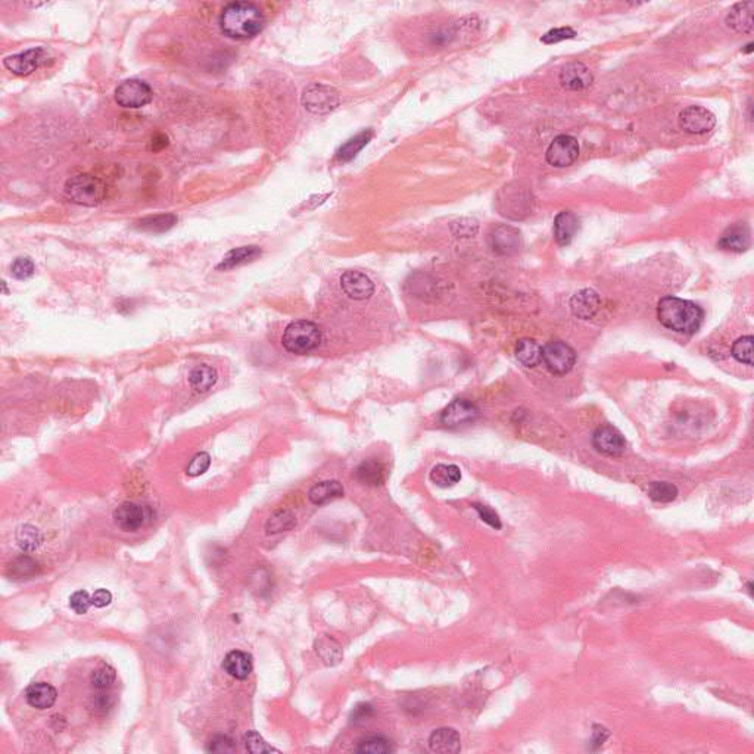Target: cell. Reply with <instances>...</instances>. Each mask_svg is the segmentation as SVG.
I'll return each mask as SVG.
<instances>
[{
    "label": "cell",
    "instance_id": "cell-32",
    "mask_svg": "<svg viewBox=\"0 0 754 754\" xmlns=\"http://www.w3.org/2000/svg\"><path fill=\"white\" fill-rule=\"evenodd\" d=\"M372 137H373V131L372 130L361 131L360 134L352 137V139H350L345 145H342L339 148V151L336 153V158L339 159L340 163L351 161V159L355 158L358 155V152L362 151V148L372 141Z\"/></svg>",
    "mask_w": 754,
    "mask_h": 754
},
{
    "label": "cell",
    "instance_id": "cell-10",
    "mask_svg": "<svg viewBox=\"0 0 754 754\" xmlns=\"http://www.w3.org/2000/svg\"><path fill=\"white\" fill-rule=\"evenodd\" d=\"M716 126V117L703 106H688L679 113V127L690 134H705Z\"/></svg>",
    "mask_w": 754,
    "mask_h": 754
},
{
    "label": "cell",
    "instance_id": "cell-17",
    "mask_svg": "<svg viewBox=\"0 0 754 754\" xmlns=\"http://www.w3.org/2000/svg\"><path fill=\"white\" fill-rule=\"evenodd\" d=\"M592 73L582 62H570L560 73V84L566 90H584L592 84Z\"/></svg>",
    "mask_w": 754,
    "mask_h": 754
},
{
    "label": "cell",
    "instance_id": "cell-29",
    "mask_svg": "<svg viewBox=\"0 0 754 754\" xmlns=\"http://www.w3.org/2000/svg\"><path fill=\"white\" fill-rule=\"evenodd\" d=\"M218 375L217 370L211 365L200 364L190 372L189 375V383L198 392H207L217 383Z\"/></svg>",
    "mask_w": 754,
    "mask_h": 754
},
{
    "label": "cell",
    "instance_id": "cell-38",
    "mask_svg": "<svg viewBox=\"0 0 754 754\" xmlns=\"http://www.w3.org/2000/svg\"><path fill=\"white\" fill-rule=\"evenodd\" d=\"M116 671H113L111 666L108 665H103L101 666L99 669H96L93 672V675H91V685L98 690V691H108L113 683H116Z\"/></svg>",
    "mask_w": 754,
    "mask_h": 754
},
{
    "label": "cell",
    "instance_id": "cell-35",
    "mask_svg": "<svg viewBox=\"0 0 754 754\" xmlns=\"http://www.w3.org/2000/svg\"><path fill=\"white\" fill-rule=\"evenodd\" d=\"M43 538L37 528L31 526V524H24L21 526L16 532V542L21 550L24 551H34L40 546Z\"/></svg>",
    "mask_w": 754,
    "mask_h": 754
},
{
    "label": "cell",
    "instance_id": "cell-6",
    "mask_svg": "<svg viewBox=\"0 0 754 754\" xmlns=\"http://www.w3.org/2000/svg\"><path fill=\"white\" fill-rule=\"evenodd\" d=\"M153 93L149 84L137 78L126 80L116 88V102L127 109H139L146 106L151 103Z\"/></svg>",
    "mask_w": 754,
    "mask_h": 754
},
{
    "label": "cell",
    "instance_id": "cell-28",
    "mask_svg": "<svg viewBox=\"0 0 754 754\" xmlns=\"http://www.w3.org/2000/svg\"><path fill=\"white\" fill-rule=\"evenodd\" d=\"M315 651L318 657L322 658L323 663L327 666H336L342 660V656H344L339 643L335 641V639L329 635H323L317 639Z\"/></svg>",
    "mask_w": 754,
    "mask_h": 754
},
{
    "label": "cell",
    "instance_id": "cell-52",
    "mask_svg": "<svg viewBox=\"0 0 754 754\" xmlns=\"http://www.w3.org/2000/svg\"><path fill=\"white\" fill-rule=\"evenodd\" d=\"M167 146H168V137H167L165 134L159 133V134H156V136L152 137V141H151V151L158 152V151H163V149L167 148Z\"/></svg>",
    "mask_w": 754,
    "mask_h": 754
},
{
    "label": "cell",
    "instance_id": "cell-43",
    "mask_svg": "<svg viewBox=\"0 0 754 754\" xmlns=\"http://www.w3.org/2000/svg\"><path fill=\"white\" fill-rule=\"evenodd\" d=\"M12 276L18 280H27L34 274V263L29 257H18L11 267Z\"/></svg>",
    "mask_w": 754,
    "mask_h": 754
},
{
    "label": "cell",
    "instance_id": "cell-11",
    "mask_svg": "<svg viewBox=\"0 0 754 754\" xmlns=\"http://www.w3.org/2000/svg\"><path fill=\"white\" fill-rule=\"evenodd\" d=\"M48 61V52L43 48H33L26 52L5 58L4 65L15 76H30Z\"/></svg>",
    "mask_w": 754,
    "mask_h": 754
},
{
    "label": "cell",
    "instance_id": "cell-25",
    "mask_svg": "<svg viewBox=\"0 0 754 754\" xmlns=\"http://www.w3.org/2000/svg\"><path fill=\"white\" fill-rule=\"evenodd\" d=\"M579 230V220L572 211H563L554 220V238L561 246H567Z\"/></svg>",
    "mask_w": 754,
    "mask_h": 754
},
{
    "label": "cell",
    "instance_id": "cell-9",
    "mask_svg": "<svg viewBox=\"0 0 754 754\" xmlns=\"http://www.w3.org/2000/svg\"><path fill=\"white\" fill-rule=\"evenodd\" d=\"M546 163L557 167L564 168L572 165L578 156H579V143L574 136L561 134L557 136L556 139L551 142V145L546 149Z\"/></svg>",
    "mask_w": 754,
    "mask_h": 754
},
{
    "label": "cell",
    "instance_id": "cell-1",
    "mask_svg": "<svg viewBox=\"0 0 754 754\" xmlns=\"http://www.w3.org/2000/svg\"><path fill=\"white\" fill-rule=\"evenodd\" d=\"M265 26L263 11L250 2L228 4L220 16L221 31L235 40L255 37Z\"/></svg>",
    "mask_w": 754,
    "mask_h": 754
},
{
    "label": "cell",
    "instance_id": "cell-47",
    "mask_svg": "<svg viewBox=\"0 0 754 754\" xmlns=\"http://www.w3.org/2000/svg\"><path fill=\"white\" fill-rule=\"evenodd\" d=\"M210 753H233L236 751V745L232 738L225 735H217L210 741V745L207 748Z\"/></svg>",
    "mask_w": 754,
    "mask_h": 754
},
{
    "label": "cell",
    "instance_id": "cell-53",
    "mask_svg": "<svg viewBox=\"0 0 754 754\" xmlns=\"http://www.w3.org/2000/svg\"><path fill=\"white\" fill-rule=\"evenodd\" d=\"M747 588H748V592H750V596H753V584H751V582H748V584H747Z\"/></svg>",
    "mask_w": 754,
    "mask_h": 754
},
{
    "label": "cell",
    "instance_id": "cell-16",
    "mask_svg": "<svg viewBox=\"0 0 754 754\" xmlns=\"http://www.w3.org/2000/svg\"><path fill=\"white\" fill-rule=\"evenodd\" d=\"M340 287L354 301L369 300L375 292L373 282L361 271H347L340 277Z\"/></svg>",
    "mask_w": 754,
    "mask_h": 754
},
{
    "label": "cell",
    "instance_id": "cell-41",
    "mask_svg": "<svg viewBox=\"0 0 754 754\" xmlns=\"http://www.w3.org/2000/svg\"><path fill=\"white\" fill-rule=\"evenodd\" d=\"M245 747L249 753L263 754V753H279L277 748L271 747L255 730H249L245 735Z\"/></svg>",
    "mask_w": 754,
    "mask_h": 754
},
{
    "label": "cell",
    "instance_id": "cell-44",
    "mask_svg": "<svg viewBox=\"0 0 754 754\" xmlns=\"http://www.w3.org/2000/svg\"><path fill=\"white\" fill-rule=\"evenodd\" d=\"M210 464H211V457L208 452H198L193 459L190 460L188 469H186V473L192 477H196V476H200L203 474L205 472H207L210 469Z\"/></svg>",
    "mask_w": 754,
    "mask_h": 754
},
{
    "label": "cell",
    "instance_id": "cell-14",
    "mask_svg": "<svg viewBox=\"0 0 754 754\" xmlns=\"http://www.w3.org/2000/svg\"><path fill=\"white\" fill-rule=\"evenodd\" d=\"M479 417V408L466 398L454 399L441 414V422L447 427H459L474 422Z\"/></svg>",
    "mask_w": 754,
    "mask_h": 754
},
{
    "label": "cell",
    "instance_id": "cell-22",
    "mask_svg": "<svg viewBox=\"0 0 754 754\" xmlns=\"http://www.w3.org/2000/svg\"><path fill=\"white\" fill-rule=\"evenodd\" d=\"M753 2L737 4L726 15V26L737 33H750L753 30Z\"/></svg>",
    "mask_w": 754,
    "mask_h": 754
},
{
    "label": "cell",
    "instance_id": "cell-18",
    "mask_svg": "<svg viewBox=\"0 0 754 754\" xmlns=\"http://www.w3.org/2000/svg\"><path fill=\"white\" fill-rule=\"evenodd\" d=\"M601 307L600 295L592 289H582L570 300L572 314L581 320H589L598 312Z\"/></svg>",
    "mask_w": 754,
    "mask_h": 754
},
{
    "label": "cell",
    "instance_id": "cell-21",
    "mask_svg": "<svg viewBox=\"0 0 754 754\" xmlns=\"http://www.w3.org/2000/svg\"><path fill=\"white\" fill-rule=\"evenodd\" d=\"M58 698L56 690L52 687L51 683L46 682H34L26 690V700L31 707H36L39 710L51 709Z\"/></svg>",
    "mask_w": 754,
    "mask_h": 754
},
{
    "label": "cell",
    "instance_id": "cell-34",
    "mask_svg": "<svg viewBox=\"0 0 754 754\" xmlns=\"http://www.w3.org/2000/svg\"><path fill=\"white\" fill-rule=\"evenodd\" d=\"M296 526V517L289 510H279L268 519L265 524V531L268 535L287 532Z\"/></svg>",
    "mask_w": 754,
    "mask_h": 754
},
{
    "label": "cell",
    "instance_id": "cell-8",
    "mask_svg": "<svg viewBox=\"0 0 754 754\" xmlns=\"http://www.w3.org/2000/svg\"><path fill=\"white\" fill-rule=\"evenodd\" d=\"M155 513L149 506L136 504V502H124L117 510L113 511V520L116 524L126 532H134L145 526L146 523L152 521Z\"/></svg>",
    "mask_w": 754,
    "mask_h": 754
},
{
    "label": "cell",
    "instance_id": "cell-24",
    "mask_svg": "<svg viewBox=\"0 0 754 754\" xmlns=\"http://www.w3.org/2000/svg\"><path fill=\"white\" fill-rule=\"evenodd\" d=\"M223 669L236 679H246L253 672V657L243 651H230L223 660Z\"/></svg>",
    "mask_w": 754,
    "mask_h": 754
},
{
    "label": "cell",
    "instance_id": "cell-51",
    "mask_svg": "<svg viewBox=\"0 0 754 754\" xmlns=\"http://www.w3.org/2000/svg\"><path fill=\"white\" fill-rule=\"evenodd\" d=\"M112 601V593L103 588L98 589L93 596H91V604H93L95 607L98 608H102V607H106L109 606Z\"/></svg>",
    "mask_w": 754,
    "mask_h": 754
},
{
    "label": "cell",
    "instance_id": "cell-2",
    "mask_svg": "<svg viewBox=\"0 0 754 754\" xmlns=\"http://www.w3.org/2000/svg\"><path fill=\"white\" fill-rule=\"evenodd\" d=\"M657 318L669 330L694 335L701 327L704 312L701 307L691 301L666 296L657 305Z\"/></svg>",
    "mask_w": 754,
    "mask_h": 754
},
{
    "label": "cell",
    "instance_id": "cell-12",
    "mask_svg": "<svg viewBox=\"0 0 754 754\" xmlns=\"http://www.w3.org/2000/svg\"><path fill=\"white\" fill-rule=\"evenodd\" d=\"M489 245L498 255L510 257L517 254L521 248V235L517 228L501 224L495 227L489 235Z\"/></svg>",
    "mask_w": 754,
    "mask_h": 754
},
{
    "label": "cell",
    "instance_id": "cell-33",
    "mask_svg": "<svg viewBox=\"0 0 754 754\" xmlns=\"http://www.w3.org/2000/svg\"><path fill=\"white\" fill-rule=\"evenodd\" d=\"M430 481L437 486L449 488L462 481V472L454 464H438L430 472Z\"/></svg>",
    "mask_w": 754,
    "mask_h": 754
},
{
    "label": "cell",
    "instance_id": "cell-5",
    "mask_svg": "<svg viewBox=\"0 0 754 754\" xmlns=\"http://www.w3.org/2000/svg\"><path fill=\"white\" fill-rule=\"evenodd\" d=\"M542 361L553 375L563 376L574 369L576 352L561 340H551L542 348Z\"/></svg>",
    "mask_w": 754,
    "mask_h": 754
},
{
    "label": "cell",
    "instance_id": "cell-7",
    "mask_svg": "<svg viewBox=\"0 0 754 754\" xmlns=\"http://www.w3.org/2000/svg\"><path fill=\"white\" fill-rule=\"evenodd\" d=\"M339 93L326 84H311L302 93V105L311 113H327L339 105Z\"/></svg>",
    "mask_w": 754,
    "mask_h": 754
},
{
    "label": "cell",
    "instance_id": "cell-42",
    "mask_svg": "<svg viewBox=\"0 0 754 754\" xmlns=\"http://www.w3.org/2000/svg\"><path fill=\"white\" fill-rule=\"evenodd\" d=\"M479 230V224L473 218H460L451 224V232L457 238H473Z\"/></svg>",
    "mask_w": 754,
    "mask_h": 754
},
{
    "label": "cell",
    "instance_id": "cell-26",
    "mask_svg": "<svg viewBox=\"0 0 754 754\" xmlns=\"http://www.w3.org/2000/svg\"><path fill=\"white\" fill-rule=\"evenodd\" d=\"M342 495H344V486H342L340 482H337V481L320 482V484L314 485L310 489V492H308L310 501L315 506L326 504V502H329L332 499H336V498H340Z\"/></svg>",
    "mask_w": 754,
    "mask_h": 754
},
{
    "label": "cell",
    "instance_id": "cell-31",
    "mask_svg": "<svg viewBox=\"0 0 754 754\" xmlns=\"http://www.w3.org/2000/svg\"><path fill=\"white\" fill-rule=\"evenodd\" d=\"M516 357L523 365H526V367H535L542 360V348L534 339L524 337L517 342Z\"/></svg>",
    "mask_w": 754,
    "mask_h": 754
},
{
    "label": "cell",
    "instance_id": "cell-39",
    "mask_svg": "<svg viewBox=\"0 0 754 754\" xmlns=\"http://www.w3.org/2000/svg\"><path fill=\"white\" fill-rule=\"evenodd\" d=\"M39 572V564L27 556L18 557L11 564V574L14 578H30Z\"/></svg>",
    "mask_w": 754,
    "mask_h": 754
},
{
    "label": "cell",
    "instance_id": "cell-23",
    "mask_svg": "<svg viewBox=\"0 0 754 754\" xmlns=\"http://www.w3.org/2000/svg\"><path fill=\"white\" fill-rule=\"evenodd\" d=\"M261 254H263L261 249L255 245L235 248L232 250H228V253L224 255L221 263L217 265V270H232L235 267L253 263L257 258H260Z\"/></svg>",
    "mask_w": 754,
    "mask_h": 754
},
{
    "label": "cell",
    "instance_id": "cell-3",
    "mask_svg": "<svg viewBox=\"0 0 754 754\" xmlns=\"http://www.w3.org/2000/svg\"><path fill=\"white\" fill-rule=\"evenodd\" d=\"M322 330L315 323L308 322V320H298V322H292L285 329L282 345L292 354L304 355L317 350L322 344Z\"/></svg>",
    "mask_w": 754,
    "mask_h": 754
},
{
    "label": "cell",
    "instance_id": "cell-4",
    "mask_svg": "<svg viewBox=\"0 0 754 754\" xmlns=\"http://www.w3.org/2000/svg\"><path fill=\"white\" fill-rule=\"evenodd\" d=\"M63 193L68 200L83 205V207H96L106 196V186L99 177L78 174L66 180Z\"/></svg>",
    "mask_w": 754,
    "mask_h": 754
},
{
    "label": "cell",
    "instance_id": "cell-40",
    "mask_svg": "<svg viewBox=\"0 0 754 754\" xmlns=\"http://www.w3.org/2000/svg\"><path fill=\"white\" fill-rule=\"evenodd\" d=\"M753 336H744V337H740L734 347H733V357L743 362V364H747V365H753L754 361H753Z\"/></svg>",
    "mask_w": 754,
    "mask_h": 754
},
{
    "label": "cell",
    "instance_id": "cell-50",
    "mask_svg": "<svg viewBox=\"0 0 754 754\" xmlns=\"http://www.w3.org/2000/svg\"><path fill=\"white\" fill-rule=\"evenodd\" d=\"M373 716V709L370 704H360L351 713V722L354 725H362Z\"/></svg>",
    "mask_w": 754,
    "mask_h": 754
},
{
    "label": "cell",
    "instance_id": "cell-48",
    "mask_svg": "<svg viewBox=\"0 0 754 754\" xmlns=\"http://www.w3.org/2000/svg\"><path fill=\"white\" fill-rule=\"evenodd\" d=\"M474 510L479 513V517H481L486 524H489L491 528L494 529H501V520H499V516L489 507L486 506H481V504H474L473 506Z\"/></svg>",
    "mask_w": 754,
    "mask_h": 754
},
{
    "label": "cell",
    "instance_id": "cell-49",
    "mask_svg": "<svg viewBox=\"0 0 754 754\" xmlns=\"http://www.w3.org/2000/svg\"><path fill=\"white\" fill-rule=\"evenodd\" d=\"M592 729L593 730H592V738L589 740V748L592 751H597L606 743V740L608 738L610 733L601 725H593Z\"/></svg>",
    "mask_w": 754,
    "mask_h": 754
},
{
    "label": "cell",
    "instance_id": "cell-27",
    "mask_svg": "<svg viewBox=\"0 0 754 754\" xmlns=\"http://www.w3.org/2000/svg\"><path fill=\"white\" fill-rule=\"evenodd\" d=\"M355 477L364 485L377 486L383 484L386 477V469L377 460H367L361 463L355 470Z\"/></svg>",
    "mask_w": 754,
    "mask_h": 754
},
{
    "label": "cell",
    "instance_id": "cell-13",
    "mask_svg": "<svg viewBox=\"0 0 754 754\" xmlns=\"http://www.w3.org/2000/svg\"><path fill=\"white\" fill-rule=\"evenodd\" d=\"M499 211L504 217H510L514 220L521 218V215L529 214L531 207V195L519 188L511 189L510 186L506 188L499 195Z\"/></svg>",
    "mask_w": 754,
    "mask_h": 754
},
{
    "label": "cell",
    "instance_id": "cell-45",
    "mask_svg": "<svg viewBox=\"0 0 754 754\" xmlns=\"http://www.w3.org/2000/svg\"><path fill=\"white\" fill-rule=\"evenodd\" d=\"M90 606H93V604H91V597L88 596L87 591H77L70 597V607L77 614H86Z\"/></svg>",
    "mask_w": 754,
    "mask_h": 754
},
{
    "label": "cell",
    "instance_id": "cell-15",
    "mask_svg": "<svg viewBox=\"0 0 754 754\" xmlns=\"http://www.w3.org/2000/svg\"><path fill=\"white\" fill-rule=\"evenodd\" d=\"M592 445L598 452L608 457H619L626 451L623 435L613 426H603L593 432Z\"/></svg>",
    "mask_w": 754,
    "mask_h": 754
},
{
    "label": "cell",
    "instance_id": "cell-20",
    "mask_svg": "<svg viewBox=\"0 0 754 754\" xmlns=\"http://www.w3.org/2000/svg\"><path fill=\"white\" fill-rule=\"evenodd\" d=\"M718 245L725 250H730V253H744L751 245L750 228L744 223H737L722 235Z\"/></svg>",
    "mask_w": 754,
    "mask_h": 754
},
{
    "label": "cell",
    "instance_id": "cell-19",
    "mask_svg": "<svg viewBox=\"0 0 754 754\" xmlns=\"http://www.w3.org/2000/svg\"><path fill=\"white\" fill-rule=\"evenodd\" d=\"M429 747L433 753L455 754L462 750L460 734L452 728H439L433 730L429 738Z\"/></svg>",
    "mask_w": 754,
    "mask_h": 754
},
{
    "label": "cell",
    "instance_id": "cell-36",
    "mask_svg": "<svg viewBox=\"0 0 754 754\" xmlns=\"http://www.w3.org/2000/svg\"><path fill=\"white\" fill-rule=\"evenodd\" d=\"M355 751L369 754H387L394 751V747L391 745V741H387L383 737H370L360 741Z\"/></svg>",
    "mask_w": 754,
    "mask_h": 754
},
{
    "label": "cell",
    "instance_id": "cell-46",
    "mask_svg": "<svg viewBox=\"0 0 754 754\" xmlns=\"http://www.w3.org/2000/svg\"><path fill=\"white\" fill-rule=\"evenodd\" d=\"M575 36H576V31L574 29L561 27V29H554L551 31H548L545 36H542L541 41L546 43V44H554V43H559V41H563V40L574 39Z\"/></svg>",
    "mask_w": 754,
    "mask_h": 754
},
{
    "label": "cell",
    "instance_id": "cell-37",
    "mask_svg": "<svg viewBox=\"0 0 754 754\" xmlns=\"http://www.w3.org/2000/svg\"><path fill=\"white\" fill-rule=\"evenodd\" d=\"M648 495L657 502H672L678 496V488L671 482H653Z\"/></svg>",
    "mask_w": 754,
    "mask_h": 754
},
{
    "label": "cell",
    "instance_id": "cell-30",
    "mask_svg": "<svg viewBox=\"0 0 754 754\" xmlns=\"http://www.w3.org/2000/svg\"><path fill=\"white\" fill-rule=\"evenodd\" d=\"M177 224V217L174 214H156L142 218L136 223L137 230L148 233H164L168 232Z\"/></svg>",
    "mask_w": 754,
    "mask_h": 754
}]
</instances>
